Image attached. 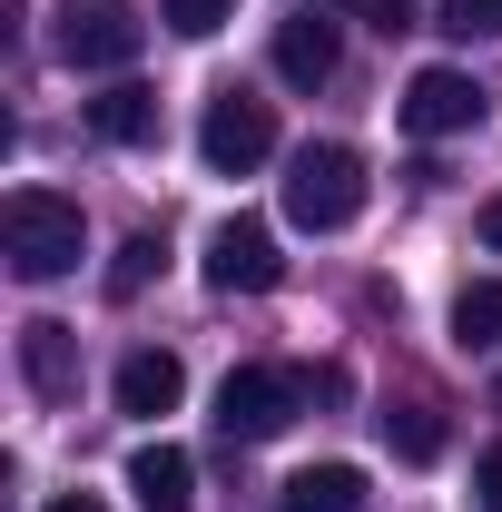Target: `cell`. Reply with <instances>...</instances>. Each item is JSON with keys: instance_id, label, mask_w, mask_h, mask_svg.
I'll list each match as a JSON object with an SVG mask.
<instances>
[{"instance_id": "cell-1", "label": "cell", "mask_w": 502, "mask_h": 512, "mask_svg": "<svg viewBox=\"0 0 502 512\" xmlns=\"http://www.w3.org/2000/svg\"><path fill=\"white\" fill-rule=\"evenodd\" d=\"M0 256H10V276H20V286H60V276H79V256H89L79 197L10 188V207H0Z\"/></svg>"}, {"instance_id": "cell-2", "label": "cell", "mask_w": 502, "mask_h": 512, "mask_svg": "<svg viewBox=\"0 0 502 512\" xmlns=\"http://www.w3.org/2000/svg\"><path fill=\"white\" fill-rule=\"evenodd\" d=\"M365 217V158L345 148V138H315L286 158V227H306V237H335V227H355Z\"/></svg>"}, {"instance_id": "cell-3", "label": "cell", "mask_w": 502, "mask_h": 512, "mask_svg": "<svg viewBox=\"0 0 502 512\" xmlns=\"http://www.w3.org/2000/svg\"><path fill=\"white\" fill-rule=\"evenodd\" d=\"M296 404H306V375L296 365H237V375L217 384V434L227 444H276L296 424Z\"/></svg>"}, {"instance_id": "cell-4", "label": "cell", "mask_w": 502, "mask_h": 512, "mask_svg": "<svg viewBox=\"0 0 502 512\" xmlns=\"http://www.w3.org/2000/svg\"><path fill=\"white\" fill-rule=\"evenodd\" d=\"M266 148H276V109H266L256 89H217L207 119H197V158H207L217 178H247Z\"/></svg>"}, {"instance_id": "cell-5", "label": "cell", "mask_w": 502, "mask_h": 512, "mask_svg": "<svg viewBox=\"0 0 502 512\" xmlns=\"http://www.w3.org/2000/svg\"><path fill=\"white\" fill-rule=\"evenodd\" d=\"M138 40H148V30H138L128 0H69L60 30H50V50H60L69 69H128V60H138Z\"/></svg>"}, {"instance_id": "cell-6", "label": "cell", "mask_w": 502, "mask_h": 512, "mask_svg": "<svg viewBox=\"0 0 502 512\" xmlns=\"http://www.w3.org/2000/svg\"><path fill=\"white\" fill-rule=\"evenodd\" d=\"M276 276H286V256H276V227L266 217H227L207 237V286L217 296H266Z\"/></svg>"}, {"instance_id": "cell-7", "label": "cell", "mask_w": 502, "mask_h": 512, "mask_svg": "<svg viewBox=\"0 0 502 512\" xmlns=\"http://www.w3.org/2000/svg\"><path fill=\"white\" fill-rule=\"evenodd\" d=\"M483 109H493V99H483V89H473L463 69H414V79H404V128H414V138H453V128H483Z\"/></svg>"}, {"instance_id": "cell-8", "label": "cell", "mask_w": 502, "mask_h": 512, "mask_svg": "<svg viewBox=\"0 0 502 512\" xmlns=\"http://www.w3.org/2000/svg\"><path fill=\"white\" fill-rule=\"evenodd\" d=\"M20 384H30L40 404H69V394H79V325H60V316L20 325Z\"/></svg>"}, {"instance_id": "cell-9", "label": "cell", "mask_w": 502, "mask_h": 512, "mask_svg": "<svg viewBox=\"0 0 502 512\" xmlns=\"http://www.w3.org/2000/svg\"><path fill=\"white\" fill-rule=\"evenodd\" d=\"M345 60V30L325 20V10H296L286 30H276V79H296V89H325Z\"/></svg>"}, {"instance_id": "cell-10", "label": "cell", "mask_w": 502, "mask_h": 512, "mask_svg": "<svg viewBox=\"0 0 502 512\" xmlns=\"http://www.w3.org/2000/svg\"><path fill=\"white\" fill-rule=\"evenodd\" d=\"M178 394H188V365H178L168 345H138V355L119 365V414H138V424L178 414Z\"/></svg>"}, {"instance_id": "cell-11", "label": "cell", "mask_w": 502, "mask_h": 512, "mask_svg": "<svg viewBox=\"0 0 502 512\" xmlns=\"http://www.w3.org/2000/svg\"><path fill=\"white\" fill-rule=\"evenodd\" d=\"M128 493H138V512H188L197 503V463L178 444H138L128 453Z\"/></svg>"}, {"instance_id": "cell-12", "label": "cell", "mask_w": 502, "mask_h": 512, "mask_svg": "<svg viewBox=\"0 0 502 512\" xmlns=\"http://www.w3.org/2000/svg\"><path fill=\"white\" fill-rule=\"evenodd\" d=\"M89 128H99L109 148H148V138H158V89H138V79H109V89L89 99Z\"/></svg>"}, {"instance_id": "cell-13", "label": "cell", "mask_w": 502, "mask_h": 512, "mask_svg": "<svg viewBox=\"0 0 502 512\" xmlns=\"http://www.w3.org/2000/svg\"><path fill=\"white\" fill-rule=\"evenodd\" d=\"M286 512H365V473L355 463H306L286 483Z\"/></svg>"}, {"instance_id": "cell-14", "label": "cell", "mask_w": 502, "mask_h": 512, "mask_svg": "<svg viewBox=\"0 0 502 512\" xmlns=\"http://www.w3.org/2000/svg\"><path fill=\"white\" fill-rule=\"evenodd\" d=\"M453 335H463V345H502V276H473V286L453 296Z\"/></svg>"}, {"instance_id": "cell-15", "label": "cell", "mask_w": 502, "mask_h": 512, "mask_svg": "<svg viewBox=\"0 0 502 512\" xmlns=\"http://www.w3.org/2000/svg\"><path fill=\"white\" fill-rule=\"evenodd\" d=\"M384 444L404 453V463H434L443 453V414L434 404H394V414H384Z\"/></svg>"}, {"instance_id": "cell-16", "label": "cell", "mask_w": 502, "mask_h": 512, "mask_svg": "<svg viewBox=\"0 0 502 512\" xmlns=\"http://www.w3.org/2000/svg\"><path fill=\"white\" fill-rule=\"evenodd\" d=\"M158 266H168V237H158V227H138V237L119 247V266H109V296L128 306V296H138V286H148Z\"/></svg>"}, {"instance_id": "cell-17", "label": "cell", "mask_w": 502, "mask_h": 512, "mask_svg": "<svg viewBox=\"0 0 502 512\" xmlns=\"http://www.w3.org/2000/svg\"><path fill=\"white\" fill-rule=\"evenodd\" d=\"M158 20H168L178 40H217V30L237 20V0H158Z\"/></svg>"}, {"instance_id": "cell-18", "label": "cell", "mask_w": 502, "mask_h": 512, "mask_svg": "<svg viewBox=\"0 0 502 512\" xmlns=\"http://www.w3.org/2000/svg\"><path fill=\"white\" fill-rule=\"evenodd\" d=\"M434 30H443V40H493V30H502V0H443Z\"/></svg>"}, {"instance_id": "cell-19", "label": "cell", "mask_w": 502, "mask_h": 512, "mask_svg": "<svg viewBox=\"0 0 502 512\" xmlns=\"http://www.w3.org/2000/svg\"><path fill=\"white\" fill-rule=\"evenodd\" d=\"M365 30H384V40H404V30H414V0H365Z\"/></svg>"}, {"instance_id": "cell-20", "label": "cell", "mask_w": 502, "mask_h": 512, "mask_svg": "<svg viewBox=\"0 0 502 512\" xmlns=\"http://www.w3.org/2000/svg\"><path fill=\"white\" fill-rule=\"evenodd\" d=\"M473 493H483V512H502V444L473 463Z\"/></svg>"}, {"instance_id": "cell-21", "label": "cell", "mask_w": 502, "mask_h": 512, "mask_svg": "<svg viewBox=\"0 0 502 512\" xmlns=\"http://www.w3.org/2000/svg\"><path fill=\"white\" fill-rule=\"evenodd\" d=\"M473 227H483V247L502 256V197H483V217H473Z\"/></svg>"}, {"instance_id": "cell-22", "label": "cell", "mask_w": 502, "mask_h": 512, "mask_svg": "<svg viewBox=\"0 0 502 512\" xmlns=\"http://www.w3.org/2000/svg\"><path fill=\"white\" fill-rule=\"evenodd\" d=\"M50 512H109L99 493H50Z\"/></svg>"}, {"instance_id": "cell-23", "label": "cell", "mask_w": 502, "mask_h": 512, "mask_svg": "<svg viewBox=\"0 0 502 512\" xmlns=\"http://www.w3.org/2000/svg\"><path fill=\"white\" fill-rule=\"evenodd\" d=\"M493 404H502V375H493Z\"/></svg>"}]
</instances>
